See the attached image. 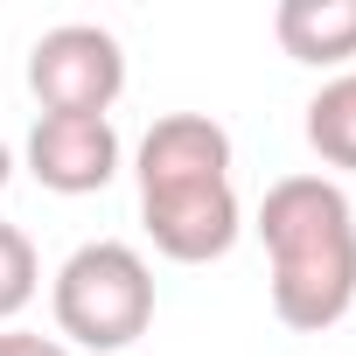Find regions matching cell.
<instances>
[{"label": "cell", "instance_id": "1", "mask_svg": "<svg viewBox=\"0 0 356 356\" xmlns=\"http://www.w3.org/2000/svg\"><path fill=\"white\" fill-rule=\"evenodd\" d=\"M140 175V224L161 259L210 266L238 245L245 210L231 189V133L210 112H161L133 154Z\"/></svg>", "mask_w": 356, "mask_h": 356}, {"label": "cell", "instance_id": "2", "mask_svg": "<svg viewBox=\"0 0 356 356\" xmlns=\"http://www.w3.org/2000/svg\"><path fill=\"white\" fill-rule=\"evenodd\" d=\"M259 238L273 266V314L293 335H321L356 307V210L328 175H280L259 196Z\"/></svg>", "mask_w": 356, "mask_h": 356}, {"label": "cell", "instance_id": "3", "mask_svg": "<svg viewBox=\"0 0 356 356\" xmlns=\"http://www.w3.org/2000/svg\"><path fill=\"white\" fill-rule=\"evenodd\" d=\"M49 307L77 356H119L154 321V266L126 238H91L56 266Z\"/></svg>", "mask_w": 356, "mask_h": 356}, {"label": "cell", "instance_id": "4", "mask_svg": "<svg viewBox=\"0 0 356 356\" xmlns=\"http://www.w3.org/2000/svg\"><path fill=\"white\" fill-rule=\"evenodd\" d=\"M29 91L42 112L63 119H105L126 91V49L98 22H56L29 49Z\"/></svg>", "mask_w": 356, "mask_h": 356}, {"label": "cell", "instance_id": "5", "mask_svg": "<svg viewBox=\"0 0 356 356\" xmlns=\"http://www.w3.org/2000/svg\"><path fill=\"white\" fill-rule=\"evenodd\" d=\"M29 175L49 196H98L119 175V133H112V119L42 112L35 133H29Z\"/></svg>", "mask_w": 356, "mask_h": 356}, {"label": "cell", "instance_id": "6", "mask_svg": "<svg viewBox=\"0 0 356 356\" xmlns=\"http://www.w3.org/2000/svg\"><path fill=\"white\" fill-rule=\"evenodd\" d=\"M273 35L293 63H349L356 56V0H280Z\"/></svg>", "mask_w": 356, "mask_h": 356}, {"label": "cell", "instance_id": "7", "mask_svg": "<svg viewBox=\"0 0 356 356\" xmlns=\"http://www.w3.org/2000/svg\"><path fill=\"white\" fill-rule=\"evenodd\" d=\"M307 147H314L328 168H356V70L328 77V84L307 98Z\"/></svg>", "mask_w": 356, "mask_h": 356}, {"label": "cell", "instance_id": "8", "mask_svg": "<svg viewBox=\"0 0 356 356\" xmlns=\"http://www.w3.org/2000/svg\"><path fill=\"white\" fill-rule=\"evenodd\" d=\"M35 286H42V259H35L29 231L22 224H0V321H15L35 300Z\"/></svg>", "mask_w": 356, "mask_h": 356}, {"label": "cell", "instance_id": "9", "mask_svg": "<svg viewBox=\"0 0 356 356\" xmlns=\"http://www.w3.org/2000/svg\"><path fill=\"white\" fill-rule=\"evenodd\" d=\"M0 356H77V349L56 335H35V328H0Z\"/></svg>", "mask_w": 356, "mask_h": 356}, {"label": "cell", "instance_id": "10", "mask_svg": "<svg viewBox=\"0 0 356 356\" xmlns=\"http://www.w3.org/2000/svg\"><path fill=\"white\" fill-rule=\"evenodd\" d=\"M15 182V154H8V140H0V189Z\"/></svg>", "mask_w": 356, "mask_h": 356}]
</instances>
